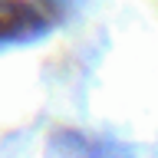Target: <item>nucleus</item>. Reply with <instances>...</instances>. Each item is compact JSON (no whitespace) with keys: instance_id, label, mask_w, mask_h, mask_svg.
<instances>
[{"instance_id":"nucleus-1","label":"nucleus","mask_w":158,"mask_h":158,"mask_svg":"<svg viewBox=\"0 0 158 158\" xmlns=\"http://www.w3.org/2000/svg\"><path fill=\"white\" fill-rule=\"evenodd\" d=\"M36 30H43L36 7H30L23 0H0V40H17Z\"/></svg>"}]
</instances>
